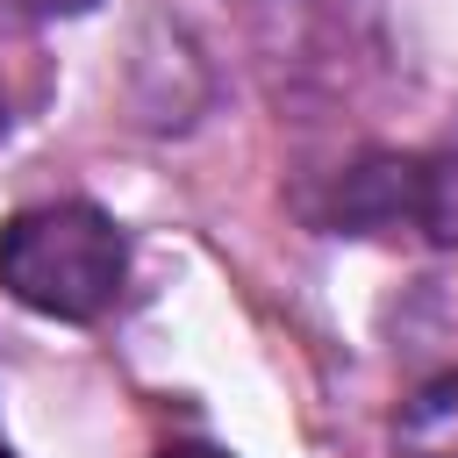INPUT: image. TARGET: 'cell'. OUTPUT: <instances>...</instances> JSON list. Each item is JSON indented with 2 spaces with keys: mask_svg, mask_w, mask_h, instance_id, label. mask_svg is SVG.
I'll return each mask as SVG.
<instances>
[{
  "mask_svg": "<svg viewBox=\"0 0 458 458\" xmlns=\"http://www.w3.org/2000/svg\"><path fill=\"white\" fill-rule=\"evenodd\" d=\"M129 243L93 200H43L0 229V286L50 322H93L122 301Z\"/></svg>",
  "mask_w": 458,
  "mask_h": 458,
  "instance_id": "cell-1",
  "label": "cell"
},
{
  "mask_svg": "<svg viewBox=\"0 0 458 458\" xmlns=\"http://www.w3.org/2000/svg\"><path fill=\"white\" fill-rule=\"evenodd\" d=\"M394 451L401 458H458V372H437L415 386L394 415Z\"/></svg>",
  "mask_w": 458,
  "mask_h": 458,
  "instance_id": "cell-2",
  "label": "cell"
},
{
  "mask_svg": "<svg viewBox=\"0 0 458 458\" xmlns=\"http://www.w3.org/2000/svg\"><path fill=\"white\" fill-rule=\"evenodd\" d=\"M29 14H43V21H72V14H93L100 0H21Z\"/></svg>",
  "mask_w": 458,
  "mask_h": 458,
  "instance_id": "cell-3",
  "label": "cell"
},
{
  "mask_svg": "<svg viewBox=\"0 0 458 458\" xmlns=\"http://www.w3.org/2000/svg\"><path fill=\"white\" fill-rule=\"evenodd\" d=\"M157 458H229V451H222V444H165Z\"/></svg>",
  "mask_w": 458,
  "mask_h": 458,
  "instance_id": "cell-4",
  "label": "cell"
},
{
  "mask_svg": "<svg viewBox=\"0 0 458 458\" xmlns=\"http://www.w3.org/2000/svg\"><path fill=\"white\" fill-rule=\"evenodd\" d=\"M0 136H7V86H0Z\"/></svg>",
  "mask_w": 458,
  "mask_h": 458,
  "instance_id": "cell-5",
  "label": "cell"
},
{
  "mask_svg": "<svg viewBox=\"0 0 458 458\" xmlns=\"http://www.w3.org/2000/svg\"><path fill=\"white\" fill-rule=\"evenodd\" d=\"M0 458H14V451H7V444H0Z\"/></svg>",
  "mask_w": 458,
  "mask_h": 458,
  "instance_id": "cell-6",
  "label": "cell"
}]
</instances>
